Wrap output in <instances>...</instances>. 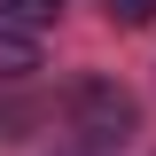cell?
<instances>
[{
	"label": "cell",
	"instance_id": "1",
	"mask_svg": "<svg viewBox=\"0 0 156 156\" xmlns=\"http://www.w3.org/2000/svg\"><path fill=\"white\" fill-rule=\"evenodd\" d=\"M70 117H78V133H94V140H125L133 133V94L109 86V78H86L70 94Z\"/></svg>",
	"mask_w": 156,
	"mask_h": 156
},
{
	"label": "cell",
	"instance_id": "2",
	"mask_svg": "<svg viewBox=\"0 0 156 156\" xmlns=\"http://www.w3.org/2000/svg\"><path fill=\"white\" fill-rule=\"evenodd\" d=\"M23 70H39V39L16 31V23H0V78H23Z\"/></svg>",
	"mask_w": 156,
	"mask_h": 156
},
{
	"label": "cell",
	"instance_id": "3",
	"mask_svg": "<svg viewBox=\"0 0 156 156\" xmlns=\"http://www.w3.org/2000/svg\"><path fill=\"white\" fill-rule=\"evenodd\" d=\"M47 16H55V0H0V23H16V31H31Z\"/></svg>",
	"mask_w": 156,
	"mask_h": 156
},
{
	"label": "cell",
	"instance_id": "4",
	"mask_svg": "<svg viewBox=\"0 0 156 156\" xmlns=\"http://www.w3.org/2000/svg\"><path fill=\"white\" fill-rule=\"evenodd\" d=\"M101 8H109L117 23H148V16H156V0H101Z\"/></svg>",
	"mask_w": 156,
	"mask_h": 156
}]
</instances>
